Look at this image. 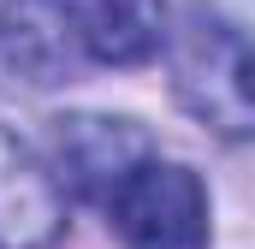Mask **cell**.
Returning <instances> with one entry per match:
<instances>
[{"mask_svg":"<svg viewBox=\"0 0 255 249\" xmlns=\"http://www.w3.org/2000/svg\"><path fill=\"white\" fill-rule=\"evenodd\" d=\"M166 42V0H6L0 65L36 89L101 65H142Z\"/></svg>","mask_w":255,"mask_h":249,"instance_id":"1","label":"cell"},{"mask_svg":"<svg viewBox=\"0 0 255 249\" xmlns=\"http://www.w3.org/2000/svg\"><path fill=\"white\" fill-rule=\"evenodd\" d=\"M172 95L202 119L214 136L250 142L255 136V36L214 6H184V24L172 30Z\"/></svg>","mask_w":255,"mask_h":249,"instance_id":"2","label":"cell"},{"mask_svg":"<svg viewBox=\"0 0 255 249\" xmlns=\"http://www.w3.org/2000/svg\"><path fill=\"white\" fill-rule=\"evenodd\" d=\"M101 208L125 249H208V238H214L202 178L160 154L142 160Z\"/></svg>","mask_w":255,"mask_h":249,"instance_id":"3","label":"cell"},{"mask_svg":"<svg viewBox=\"0 0 255 249\" xmlns=\"http://www.w3.org/2000/svg\"><path fill=\"white\" fill-rule=\"evenodd\" d=\"M54 154H60V172L83 196L107 202L142 160H154V142H148V130L136 119L71 113V119H54Z\"/></svg>","mask_w":255,"mask_h":249,"instance_id":"4","label":"cell"},{"mask_svg":"<svg viewBox=\"0 0 255 249\" xmlns=\"http://www.w3.org/2000/svg\"><path fill=\"white\" fill-rule=\"evenodd\" d=\"M65 238V190L30 142L0 124V249H54Z\"/></svg>","mask_w":255,"mask_h":249,"instance_id":"5","label":"cell"}]
</instances>
